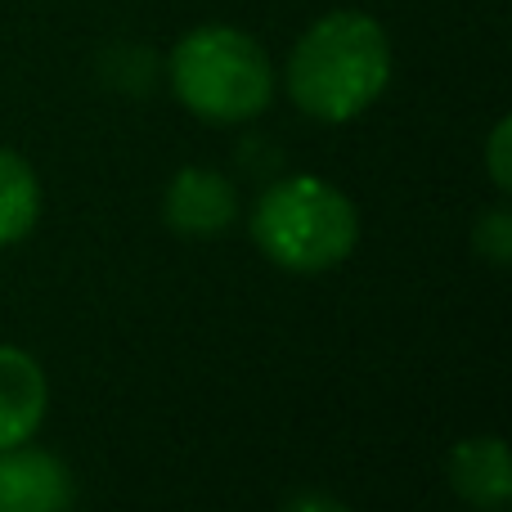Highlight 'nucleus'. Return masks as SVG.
<instances>
[{
    "label": "nucleus",
    "instance_id": "1",
    "mask_svg": "<svg viewBox=\"0 0 512 512\" xmlns=\"http://www.w3.org/2000/svg\"><path fill=\"white\" fill-rule=\"evenodd\" d=\"M391 81L387 27L364 9H333L297 36L283 68V90L306 117L328 126L355 122Z\"/></svg>",
    "mask_w": 512,
    "mask_h": 512
},
{
    "label": "nucleus",
    "instance_id": "2",
    "mask_svg": "<svg viewBox=\"0 0 512 512\" xmlns=\"http://www.w3.org/2000/svg\"><path fill=\"white\" fill-rule=\"evenodd\" d=\"M167 77L180 108L216 126L252 122L274 99V63L265 45L230 23L189 27L171 45Z\"/></svg>",
    "mask_w": 512,
    "mask_h": 512
},
{
    "label": "nucleus",
    "instance_id": "3",
    "mask_svg": "<svg viewBox=\"0 0 512 512\" xmlns=\"http://www.w3.org/2000/svg\"><path fill=\"white\" fill-rule=\"evenodd\" d=\"M360 239V212L324 176H288L256 198L252 243L279 270L324 274L342 265Z\"/></svg>",
    "mask_w": 512,
    "mask_h": 512
},
{
    "label": "nucleus",
    "instance_id": "4",
    "mask_svg": "<svg viewBox=\"0 0 512 512\" xmlns=\"http://www.w3.org/2000/svg\"><path fill=\"white\" fill-rule=\"evenodd\" d=\"M162 216L180 239H216L239 216V194L212 167H180L162 194Z\"/></svg>",
    "mask_w": 512,
    "mask_h": 512
},
{
    "label": "nucleus",
    "instance_id": "5",
    "mask_svg": "<svg viewBox=\"0 0 512 512\" xmlns=\"http://www.w3.org/2000/svg\"><path fill=\"white\" fill-rule=\"evenodd\" d=\"M77 486L63 459L32 445L0 450V512H72Z\"/></svg>",
    "mask_w": 512,
    "mask_h": 512
},
{
    "label": "nucleus",
    "instance_id": "6",
    "mask_svg": "<svg viewBox=\"0 0 512 512\" xmlns=\"http://www.w3.org/2000/svg\"><path fill=\"white\" fill-rule=\"evenodd\" d=\"M50 409L45 369L18 346H0V450L27 445Z\"/></svg>",
    "mask_w": 512,
    "mask_h": 512
},
{
    "label": "nucleus",
    "instance_id": "7",
    "mask_svg": "<svg viewBox=\"0 0 512 512\" xmlns=\"http://www.w3.org/2000/svg\"><path fill=\"white\" fill-rule=\"evenodd\" d=\"M450 486L459 499L477 508H504L512 495V468L504 436H468L450 450Z\"/></svg>",
    "mask_w": 512,
    "mask_h": 512
},
{
    "label": "nucleus",
    "instance_id": "8",
    "mask_svg": "<svg viewBox=\"0 0 512 512\" xmlns=\"http://www.w3.org/2000/svg\"><path fill=\"white\" fill-rule=\"evenodd\" d=\"M41 221V180L32 162L14 149H0V248H14Z\"/></svg>",
    "mask_w": 512,
    "mask_h": 512
},
{
    "label": "nucleus",
    "instance_id": "9",
    "mask_svg": "<svg viewBox=\"0 0 512 512\" xmlns=\"http://www.w3.org/2000/svg\"><path fill=\"white\" fill-rule=\"evenodd\" d=\"M472 248L486 256L490 265H508L512 256V216L504 207H495V212H486L477 221V230H472Z\"/></svg>",
    "mask_w": 512,
    "mask_h": 512
},
{
    "label": "nucleus",
    "instance_id": "10",
    "mask_svg": "<svg viewBox=\"0 0 512 512\" xmlns=\"http://www.w3.org/2000/svg\"><path fill=\"white\" fill-rule=\"evenodd\" d=\"M508 135H512V122L508 117H499L495 131H490V144H486V167H490V180H495V189H508L512 176H508Z\"/></svg>",
    "mask_w": 512,
    "mask_h": 512
},
{
    "label": "nucleus",
    "instance_id": "11",
    "mask_svg": "<svg viewBox=\"0 0 512 512\" xmlns=\"http://www.w3.org/2000/svg\"><path fill=\"white\" fill-rule=\"evenodd\" d=\"M279 512H351V508H346L337 495H328V490L306 486V490H297V495L283 499V508H279Z\"/></svg>",
    "mask_w": 512,
    "mask_h": 512
}]
</instances>
